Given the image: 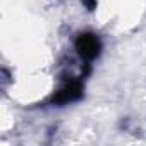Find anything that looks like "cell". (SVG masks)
<instances>
[{"label":"cell","instance_id":"cell-2","mask_svg":"<svg viewBox=\"0 0 146 146\" xmlns=\"http://www.w3.org/2000/svg\"><path fill=\"white\" fill-rule=\"evenodd\" d=\"M83 95V84L78 79H70L69 83H65L53 96H52V103L55 105H65L70 102H76L78 98H81Z\"/></svg>","mask_w":146,"mask_h":146},{"label":"cell","instance_id":"cell-3","mask_svg":"<svg viewBox=\"0 0 146 146\" xmlns=\"http://www.w3.org/2000/svg\"><path fill=\"white\" fill-rule=\"evenodd\" d=\"M83 4L86 5L88 11H93V9L96 7V0H83Z\"/></svg>","mask_w":146,"mask_h":146},{"label":"cell","instance_id":"cell-1","mask_svg":"<svg viewBox=\"0 0 146 146\" xmlns=\"http://www.w3.org/2000/svg\"><path fill=\"white\" fill-rule=\"evenodd\" d=\"M76 50L84 60H95L102 52V41L95 33H81L76 38Z\"/></svg>","mask_w":146,"mask_h":146}]
</instances>
